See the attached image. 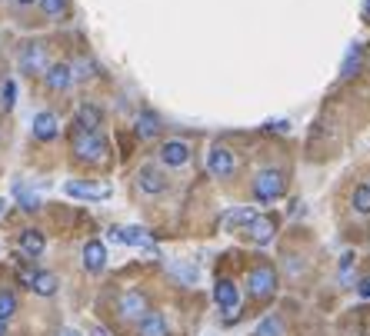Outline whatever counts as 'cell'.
I'll list each match as a JSON object with an SVG mask.
<instances>
[{
	"instance_id": "obj_24",
	"label": "cell",
	"mask_w": 370,
	"mask_h": 336,
	"mask_svg": "<svg viewBox=\"0 0 370 336\" xmlns=\"http://www.w3.org/2000/svg\"><path fill=\"white\" fill-rule=\"evenodd\" d=\"M14 104H17V83L3 80L0 83V110H14Z\"/></svg>"
},
{
	"instance_id": "obj_28",
	"label": "cell",
	"mask_w": 370,
	"mask_h": 336,
	"mask_svg": "<svg viewBox=\"0 0 370 336\" xmlns=\"http://www.w3.org/2000/svg\"><path fill=\"white\" fill-rule=\"evenodd\" d=\"M14 193L20 197V207H24V210H37V207H40V197H37V193H27V186L20 184V180L14 184Z\"/></svg>"
},
{
	"instance_id": "obj_22",
	"label": "cell",
	"mask_w": 370,
	"mask_h": 336,
	"mask_svg": "<svg viewBox=\"0 0 370 336\" xmlns=\"http://www.w3.org/2000/svg\"><path fill=\"white\" fill-rule=\"evenodd\" d=\"M167 270L177 276L180 283H187V287L197 283V266H194V263H167Z\"/></svg>"
},
{
	"instance_id": "obj_21",
	"label": "cell",
	"mask_w": 370,
	"mask_h": 336,
	"mask_svg": "<svg viewBox=\"0 0 370 336\" xmlns=\"http://www.w3.org/2000/svg\"><path fill=\"white\" fill-rule=\"evenodd\" d=\"M31 290L37 293V296H54V293H57V276L54 273H33Z\"/></svg>"
},
{
	"instance_id": "obj_7",
	"label": "cell",
	"mask_w": 370,
	"mask_h": 336,
	"mask_svg": "<svg viewBox=\"0 0 370 336\" xmlns=\"http://www.w3.org/2000/svg\"><path fill=\"white\" fill-rule=\"evenodd\" d=\"M63 193L74 200H107L110 197V184H87V180H70L63 186Z\"/></svg>"
},
{
	"instance_id": "obj_20",
	"label": "cell",
	"mask_w": 370,
	"mask_h": 336,
	"mask_svg": "<svg viewBox=\"0 0 370 336\" xmlns=\"http://www.w3.org/2000/svg\"><path fill=\"white\" fill-rule=\"evenodd\" d=\"M167 320L160 317V313H147L144 320H140V336H167Z\"/></svg>"
},
{
	"instance_id": "obj_27",
	"label": "cell",
	"mask_w": 370,
	"mask_h": 336,
	"mask_svg": "<svg viewBox=\"0 0 370 336\" xmlns=\"http://www.w3.org/2000/svg\"><path fill=\"white\" fill-rule=\"evenodd\" d=\"M17 313V296L10 290H0V320L7 323Z\"/></svg>"
},
{
	"instance_id": "obj_32",
	"label": "cell",
	"mask_w": 370,
	"mask_h": 336,
	"mask_svg": "<svg viewBox=\"0 0 370 336\" xmlns=\"http://www.w3.org/2000/svg\"><path fill=\"white\" fill-rule=\"evenodd\" d=\"M357 290H360V296H364V300H370V276H364V280L357 283Z\"/></svg>"
},
{
	"instance_id": "obj_23",
	"label": "cell",
	"mask_w": 370,
	"mask_h": 336,
	"mask_svg": "<svg viewBox=\"0 0 370 336\" xmlns=\"http://www.w3.org/2000/svg\"><path fill=\"white\" fill-rule=\"evenodd\" d=\"M254 336H284V320H280V317H267V320L254 330Z\"/></svg>"
},
{
	"instance_id": "obj_34",
	"label": "cell",
	"mask_w": 370,
	"mask_h": 336,
	"mask_svg": "<svg viewBox=\"0 0 370 336\" xmlns=\"http://www.w3.org/2000/svg\"><path fill=\"white\" fill-rule=\"evenodd\" d=\"M61 336H80L77 330H61Z\"/></svg>"
},
{
	"instance_id": "obj_31",
	"label": "cell",
	"mask_w": 370,
	"mask_h": 336,
	"mask_svg": "<svg viewBox=\"0 0 370 336\" xmlns=\"http://www.w3.org/2000/svg\"><path fill=\"white\" fill-rule=\"evenodd\" d=\"M40 7H44L47 17H61L67 10V0H40Z\"/></svg>"
},
{
	"instance_id": "obj_17",
	"label": "cell",
	"mask_w": 370,
	"mask_h": 336,
	"mask_svg": "<svg viewBox=\"0 0 370 336\" xmlns=\"http://www.w3.org/2000/svg\"><path fill=\"white\" fill-rule=\"evenodd\" d=\"M100 120H104V113L93 104H84L77 110V130H100Z\"/></svg>"
},
{
	"instance_id": "obj_12",
	"label": "cell",
	"mask_w": 370,
	"mask_h": 336,
	"mask_svg": "<svg viewBox=\"0 0 370 336\" xmlns=\"http://www.w3.org/2000/svg\"><path fill=\"white\" fill-rule=\"evenodd\" d=\"M207 170H210V177H231V173H233V157H231V150H224V147H214V150L207 153Z\"/></svg>"
},
{
	"instance_id": "obj_38",
	"label": "cell",
	"mask_w": 370,
	"mask_h": 336,
	"mask_svg": "<svg viewBox=\"0 0 370 336\" xmlns=\"http://www.w3.org/2000/svg\"><path fill=\"white\" fill-rule=\"evenodd\" d=\"M17 3H33V0H17Z\"/></svg>"
},
{
	"instance_id": "obj_6",
	"label": "cell",
	"mask_w": 370,
	"mask_h": 336,
	"mask_svg": "<svg viewBox=\"0 0 370 336\" xmlns=\"http://www.w3.org/2000/svg\"><path fill=\"white\" fill-rule=\"evenodd\" d=\"M47 67H50V63H47V50H44V44H37V40H31V44L24 47V50H20V70H24V74H44Z\"/></svg>"
},
{
	"instance_id": "obj_14",
	"label": "cell",
	"mask_w": 370,
	"mask_h": 336,
	"mask_svg": "<svg viewBox=\"0 0 370 336\" xmlns=\"http://www.w3.org/2000/svg\"><path fill=\"white\" fill-rule=\"evenodd\" d=\"M44 80L50 90H67L70 87V80H74V74H70V63H50L44 70Z\"/></svg>"
},
{
	"instance_id": "obj_35",
	"label": "cell",
	"mask_w": 370,
	"mask_h": 336,
	"mask_svg": "<svg viewBox=\"0 0 370 336\" xmlns=\"http://www.w3.org/2000/svg\"><path fill=\"white\" fill-rule=\"evenodd\" d=\"M0 336H7V323L0 320Z\"/></svg>"
},
{
	"instance_id": "obj_29",
	"label": "cell",
	"mask_w": 370,
	"mask_h": 336,
	"mask_svg": "<svg viewBox=\"0 0 370 336\" xmlns=\"http://www.w3.org/2000/svg\"><path fill=\"white\" fill-rule=\"evenodd\" d=\"M70 74H74V80H91L93 77V61H87V57L77 61L74 67H70Z\"/></svg>"
},
{
	"instance_id": "obj_3",
	"label": "cell",
	"mask_w": 370,
	"mask_h": 336,
	"mask_svg": "<svg viewBox=\"0 0 370 336\" xmlns=\"http://www.w3.org/2000/svg\"><path fill=\"white\" fill-rule=\"evenodd\" d=\"M247 290H250V296H257V300H267L270 293L277 290V273H274V266H257V270H250V276H247Z\"/></svg>"
},
{
	"instance_id": "obj_10",
	"label": "cell",
	"mask_w": 370,
	"mask_h": 336,
	"mask_svg": "<svg viewBox=\"0 0 370 336\" xmlns=\"http://www.w3.org/2000/svg\"><path fill=\"white\" fill-rule=\"evenodd\" d=\"M104 266H107V246L100 240H87V246H84V270L87 273H100Z\"/></svg>"
},
{
	"instance_id": "obj_30",
	"label": "cell",
	"mask_w": 370,
	"mask_h": 336,
	"mask_svg": "<svg viewBox=\"0 0 370 336\" xmlns=\"http://www.w3.org/2000/svg\"><path fill=\"white\" fill-rule=\"evenodd\" d=\"M350 270H354V253H344V260H340V280H344V287H354L350 283Z\"/></svg>"
},
{
	"instance_id": "obj_26",
	"label": "cell",
	"mask_w": 370,
	"mask_h": 336,
	"mask_svg": "<svg viewBox=\"0 0 370 336\" xmlns=\"http://www.w3.org/2000/svg\"><path fill=\"white\" fill-rule=\"evenodd\" d=\"M360 44H354L350 50H347V57H344V67H340V74L344 77H350V74H357V67H360Z\"/></svg>"
},
{
	"instance_id": "obj_4",
	"label": "cell",
	"mask_w": 370,
	"mask_h": 336,
	"mask_svg": "<svg viewBox=\"0 0 370 336\" xmlns=\"http://www.w3.org/2000/svg\"><path fill=\"white\" fill-rule=\"evenodd\" d=\"M107 240L110 243H127V246H144L147 253H157L151 233L140 227H121V230H107Z\"/></svg>"
},
{
	"instance_id": "obj_2",
	"label": "cell",
	"mask_w": 370,
	"mask_h": 336,
	"mask_svg": "<svg viewBox=\"0 0 370 336\" xmlns=\"http://www.w3.org/2000/svg\"><path fill=\"white\" fill-rule=\"evenodd\" d=\"M284 190H287V177H284L280 170H261V173L254 177V197L263 200V203L277 200Z\"/></svg>"
},
{
	"instance_id": "obj_36",
	"label": "cell",
	"mask_w": 370,
	"mask_h": 336,
	"mask_svg": "<svg viewBox=\"0 0 370 336\" xmlns=\"http://www.w3.org/2000/svg\"><path fill=\"white\" fill-rule=\"evenodd\" d=\"M364 14L370 17V0H364Z\"/></svg>"
},
{
	"instance_id": "obj_5",
	"label": "cell",
	"mask_w": 370,
	"mask_h": 336,
	"mask_svg": "<svg viewBox=\"0 0 370 336\" xmlns=\"http://www.w3.org/2000/svg\"><path fill=\"white\" fill-rule=\"evenodd\" d=\"M117 310H121V317L123 320H144L147 313H151V303H147V296L140 290H127L121 296V303H117Z\"/></svg>"
},
{
	"instance_id": "obj_19",
	"label": "cell",
	"mask_w": 370,
	"mask_h": 336,
	"mask_svg": "<svg viewBox=\"0 0 370 336\" xmlns=\"http://www.w3.org/2000/svg\"><path fill=\"white\" fill-rule=\"evenodd\" d=\"M254 216H257V210H250V207H237V210H227V214L220 216V230H233L237 227V223H250V220H254Z\"/></svg>"
},
{
	"instance_id": "obj_11",
	"label": "cell",
	"mask_w": 370,
	"mask_h": 336,
	"mask_svg": "<svg viewBox=\"0 0 370 336\" xmlns=\"http://www.w3.org/2000/svg\"><path fill=\"white\" fill-rule=\"evenodd\" d=\"M214 300H217V306L220 310H231V317L227 320H233L237 313V303H240V293H237V287H233L231 280H217V287H214Z\"/></svg>"
},
{
	"instance_id": "obj_16",
	"label": "cell",
	"mask_w": 370,
	"mask_h": 336,
	"mask_svg": "<svg viewBox=\"0 0 370 336\" xmlns=\"http://www.w3.org/2000/svg\"><path fill=\"white\" fill-rule=\"evenodd\" d=\"M57 130H61V123H57V117L50 113V110H44V113H37L33 117V137L37 140H54L57 137Z\"/></svg>"
},
{
	"instance_id": "obj_13",
	"label": "cell",
	"mask_w": 370,
	"mask_h": 336,
	"mask_svg": "<svg viewBox=\"0 0 370 336\" xmlns=\"http://www.w3.org/2000/svg\"><path fill=\"white\" fill-rule=\"evenodd\" d=\"M160 160H164L167 167H184L187 160H190V147H187L184 140H167V143L160 147Z\"/></svg>"
},
{
	"instance_id": "obj_15",
	"label": "cell",
	"mask_w": 370,
	"mask_h": 336,
	"mask_svg": "<svg viewBox=\"0 0 370 336\" xmlns=\"http://www.w3.org/2000/svg\"><path fill=\"white\" fill-rule=\"evenodd\" d=\"M44 246H47V240H44V233H40V230H24V233H20V253H24V260L40 257V253H44Z\"/></svg>"
},
{
	"instance_id": "obj_25",
	"label": "cell",
	"mask_w": 370,
	"mask_h": 336,
	"mask_svg": "<svg viewBox=\"0 0 370 336\" xmlns=\"http://www.w3.org/2000/svg\"><path fill=\"white\" fill-rule=\"evenodd\" d=\"M350 203H354L357 214H370V186H354V197H350Z\"/></svg>"
},
{
	"instance_id": "obj_37",
	"label": "cell",
	"mask_w": 370,
	"mask_h": 336,
	"mask_svg": "<svg viewBox=\"0 0 370 336\" xmlns=\"http://www.w3.org/2000/svg\"><path fill=\"white\" fill-rule=\"evenodd\" d=\"M3 210H7V200L0 197V214H3Z\"/></svg>"
},
{
	"instance_id": "obj_1",
	"label": "cell",
	"mask_w": 370,
	"mask_h": 336,
	"mask_svg": "<svg viewBox=\"0 0 370 336\" xmlns=\"http://www.w3.org/2000/svg\"><path fill=\"white\" fill-rule=\"evenodd\" d=\"M74 157L84 163H100L107 157V140L100 137V130H77L74 134Z\"/></svg>"
},
{
	"instance_id": "obj_8",
	"label": "cell",
	"mask_w": 370,
	"mask_h": 336,
	"mask_svg": "<svg viewBox=\"0 0 370 336\" xmlns=\"http://www.w3.org/2000/svg\"><path fill=\"white\" fill-rule=\"evenodd\" d=\"M247 230H250V240L257 246H263V243H270L274 240V233H277V220L274 216H254L250 223H247Z\"/></svg>"
},
{
	"instance_id": "obj_33",
	"label": "cell",
	"mask_w": 370,
	"mask_h": 336,
	"mask_svg": "<svg viewBox=\"0 0 370 336\" xmlns=\"http://www.w3.org/2000/svg\"><path fill=\"white\" fill-rule=\"evenodd\" d=\"M91 336H107V330H104V326H93Z\"/></svg>"
},
{
	"instance_id": "obj_18",
	"label": "cell",
	"mask_w": 370,
	"mask_h": 336,
	"mask_svg": "<svg viewBox=\"0 0 370 336\" xmlns=\"http://www.w3.org/2000/svg\"><path fill=\"white\" fill-rule=\"evenodd\" d=\"M157 134H160V117L151 113V110H144V113L137 117V137L140 140H154Z\"/></svg>"
},
{
	"instance_id": "obj_9",
	"label": "cell",
	"mask_w": 370,
	"mask_h": 336,
	"mask_svg": "<svg viewBox=\"0 0 370 336\" xmlns=\"http://www.w3.org/2000/svg\"><path fill=\"white\" fill-rule=\"evenodd\" d=\"M137 186H140V193H151V197H154V193H164V190H167V177L157 167H140Z\"/></svg>"
}]
</instances>
